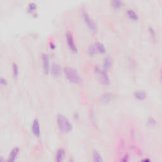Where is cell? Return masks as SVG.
I'll list each match as a JSON object with an SVG mask.
<instances>
[{"label":"cell","mask_w":162,"mask_h":162,"mask_svg":"<svg viewBox=\"0 0 162 162\" xmlns=\"http://www.w3.org/2000/svg\"><path fill=\"white\" fill-rule=\"evenodd\" d=\"M56 122L59 130L64 134H68L72 130L73 127L71 122L67 118L62 114H58L56 118Z\"/></svg>","instance_id":"cell-1"},{"label":"cell","mask_w":162,"mask_h":162,"mask_svg":"<svg viewBox=\"0 0 162 162\" xmlns=\"http://www.w3.org/2000/svg\"><path fill=\"white\" fill-rule=\"evenodd\" d=\"M63 73L65 77L71 83L74 84H79L81 83V77L75 68L66 67L63 68Z\"/></svg>","instance_id":"cell-2"},{"label":"cell","mask_w":162,"mask_h":162,"mask_svg":"<svg viewBox=\"0 0 162 162\" xmlns=\"http://www.w3.org/2000/svg\"><path fill=\"white\" fill-rule=\"evenodd\" d=\"M82 19L84 20L85 24L90 31L93 34H96L98 31L97 24H96L94 19L91 17L90 14L86 10H82L81 12Z\"/></svg>","instance_id":"cell-3"},{"label":"cell","mask_w":162,"mask_h":162,"mask_svg":"<svg viewBox=\"0 0 162 162\" xmlns=\"http://www.w3.org/2000/svg\"><path fill=\"white\" fill-rule=\"evenodd\" d=\"M94 71L98 75L100 81L102 82L103 84L105 86L110 85V78L108 77L107 71H105L103 68H101L99 67H95Z\"/></svg>","instance_id":"cell-4"},{"label":"cell","mask_w":162,"mask_h":162,"mask_svg":"<svg viewBox=\"0 0 162 162\" xmlns=\"http://www.w3.org/2000/svg\"><path fill=\"white\" fill-rule=\"evenodd\" d=\"M66 39L68 47L72 53H77L78 51L77 46L74 40V37L73 36V34L71 32H67L66 34Z\"/></svg>","instance_id":"cell-5"},{"label":"cell","mask_w":162,"mask_h":162,"mask_svg":"<svg viewBox=\"0 0 162 162\" xmlns=\"http://www.w3.org/2000/svg\"><path fill=\"white\" fill-rule=\"evenodd\" d=\"M42 68L44 73L46 75H48L50 72V58L48 55L46 53H42Z\"/></svg>","instance_id":"cell-6"},{"label":"cell","mask_w":162,"mask_h":162,"mask_svg":"<svg viewBox=\"0 0 162 162\" xmlns=\"http://www.w3.org/2000/svg\"><path fill=\"white\" fill-rule=\"evenodd\" d=\"M32 132L34 136L39 138L41 134V129H40V124H39V120L36 119L33 121L32 125Z\"/></svg>","instance_id":"cell-7"},{"label":"cell","mask_w":162,"mask_h":162,"mask_svg":"<svg viewBox=\"0 0 162 162\" xmlns=\"http://www.w3.org/2000/svg\"><path fill=\"white\" fill-rule=\"evenodd\" d=\"M19 153V148L18 147H15L12 149L10 153L8 155L7 161L8 162H14L16 160Z\"/></svg>","instance_id":"cell-8"},{"label":"cell","mask_w":162,"mask_h":162,"mask_svg":"<svg viewBox=\"0 0 162 162\" xmlns=\"http://www.w3.org/2000/svg\"><path fill=\"white\" fill-rule=\"evenodd\" d=\"M126 15L130 20H132L134 22L138 21L139 19L138 13L133 9H130L129 8V9L127 10Z\"/></svg>","instance_id":"cell-9"},{"label":"cell","mask_w":162,"mask_h":162,"mask_svg":"<svg viewBox=\"0 0 162 162\" xmlns=\"http://www.w3.org/2000/svg\"><path fill=\"white\" fill-rule=\"evenodd\" d=\"M134 97L138 101H144L147 98V94L145 91L142 90H138L134 92Z\"/></svg>","instance_id":"cell-10"},{"label":"cell","mask_w":162,"mask_h":162,"mask_svg":"<svg viewBox=\"0 0 162 162\" xmlns=\"http://www.w3.org/2000/svg\"><path fill=\"white\" fill-rule=\"evenodd\" d=\"M115 95L111 93H104L100 96V101L102 103H107L111 102L115 98Z\"/></svg>","instance_id":"cell-11"},{"label":"cell","mask_w":162,"mask_h":162,"mask_svg":"<svg viewBox=\"0 0 162 162\" xmlns=\"http://www.w3.org/2000/svg\"><path fill=\"white\" fill-rule=\"evenodd\" d=\"M50 72L55 77L59 76L61 73V67H60V65L56 63L53 64L50 68Z\"/></svg>","instance_id":"cell-12"},{"label":"cell","mask_w":162,"mask_h":162,"mask_svg":"<svg viewBox=\"0 0 162 162\" xmlns=\"http://www.w3.org/2000/svg\"><path fill=\"white\" fill-rule=\"evenodd\" d=\"M113 64L112 59L110 56H107L106 57L104 58L103 60V68L105 70V71H108L109 69H110Z\"/></svg>","instance_id":"cell-13"},{"label":"cell","mask_w":162,"mask_h":162,"mask_svg":"<svg viewBox=\"0 0 162 162\" xmlns=\"http://www.w3.org/2000/svg\"><path fill=\"white\" fill-rule=\"evenodd\" d=\"M110 5L113 9L119 10L123 6L122 0H110Z\"/></svg>","instance_id":"cell-14"},{"label":"cell","mask_w":162,"mask_h":162,"mask_svg":"<svg viewBox=\"0 0 162 162\" xmlns=\"http://www.w3.org/2000/svg\"><path fill=\"white\" fill-rule=\"evenodd\" d=\"M56 160L58 162H62L64 160L65 157V151L63 148H60L56 153Z\"/></svg>","instance_id":"cell-15"},{"label":"cell","mask_w":162,"mask_h":162,"mask_svg":"<svg viewBox=\"0 0 162 162\" xmlns=\"http://www.w3.org/2000/svg\"><path fill=\"white\" fill-rule=\"evenodd\" d=\"M94 46L96 48V50L98 51V53L100 54H104L106 52V48H105L104 45L102 42H98L94 44Z\"/></svg>","instance_id":"cell-16"},{"label":"cell","mask_w":162,"mask_h":162,"mask_svg":"<svg viewBox=\"0 0 162 162\" xmlns=\"http://www.w3.org/2000/svg\"><path fill=\"white\" fill-rule=\"evenodd\" d=\"M93 161L96 162H102L103 161V158L102 155H100V153L97 150H94L93 153Z\"/></svg>","instance_id":"cell-17"},{"label":"cell","mask_w":162,"mask_h":162,"mask_svg":"<svg viewBox=\"0 0 162 162\" xmlns=\"http://www.w3.org/2000/svg\"><path fill=\"white\" fill-rule=\"evenodd\" d=\"M87 53H88V55L90 56H94L98 53V51H97V50H96V48L94 45L89 46L88 50H87Z\"/></svg>","instance_id":"cell-18"},{"label":"cell","mask_w":162,"mask_h":162,"mask_svg":"<svg viewBox=\"0 0 162 162\" xmlns=\"http://www.w3.org/2000/svg\"><path fill=\"white\" fill-rule=\"evenodd\" d=\"M12 71H13V76L14 78H17L19 73V66L16 63H14L12 65Z\"/></svg>","instance_id":"cell-19"},{"label":"cell","mask_w":162,"mask_h":162,"mask_svg":"<svg viewBox=\"0 0 162 162\" xmlns=\"http://www.w3.org/2000/svg\"><path fill=\"white\" fill-rule=\"evenodd\" d=\"M27 10L28 12L30 13V14H33L35 12H36L37 10V6L35 3H30L28 8H27Z\"/></svg>","instance_id":"cell-20"},{"label":"cell","mask_w":162,"mask_h":162,"mask_svg":"<svg viewBox=\"0 0 162 162\" xmlns=\"http://www.w3.org/2000/svg\"><path fill=\"white\" fill-rule=\"evenodd\" d=\"M0 84L3 86H6L8 84V82L5 78L1 77V79H0Z\"/></svg>","instance_id":"cell-21"},{"label":"cell","mask_w":162,"mask_h":162,"mask_svg":"<svg viewBox=\"0 0 162 162\" xmlns=\"http://www.w3.org/2000/svg\"><path fill=\"white\" fill-rule=\"evenodd\" d=\"M50 48H51L52 50H54L55 49V45L54 43H53V42L50 43Z\"/></svg>","instance_id":"cell-22"},{"label":"cell","mask_w":162,"mask_h":162,"mask_svg":"<svg viewBox=\"0 0 162 162\" xmlns=\"http://www.w3.org/2000/svg\"><path fill=\"white\" fill-rule=\"evenodd\" d=\"M161 80H162V70H161Z\"/></svg>","instance_id":"cell-23"}]
</instances>
